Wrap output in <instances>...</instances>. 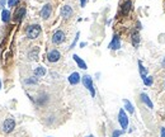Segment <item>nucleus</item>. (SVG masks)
<instances>
[{"instance_id": "obj_14", "label": "nucleus", "mask_w": 165, "mask_h": 137, "mask_svg": "<svg viewBox=\"0 0 165 137\" xmlns=\"http://www.w3.org/2000/svg\"><path fill=\"white\" fill-rule=\"evenodd\" d=\"M67 80L71 85H78L80 83V80H81V76L79 75V73H73L70 76L67 77Z\"/></svg>"}, {"instance_id": "obj_33", "label": "nucleus", "mask_w": 165, "mask_h": 137, "mask_svg": "<svg viewBox=\"0 0 165 137\" xmlns=\"http://www.w3.org/2000/svg\"><path fill=\"white\" fill-rule=\"evenodd\" d=\"M88 137H94V136H93V135H90V136H88Z\"/></svg>"}, {"instance_id": "obj_15", "label": "nucleus", "mask_w": 165, "mask_h": 137, "mask_svg": "<svg viewBox=\"0 0 165 137\" xmlns=\"http://www.w3.org/2000/svg\"><path fill=\"white\" fill-rule=\"evenodd\" d=\"M131 8H132V2H131V0H126V2L123 3L122 7H121V13H122L123 15H126V14H128V13H130Z\"/></svg>"}, {"instance_id": "obj_24", "label": "nucleus", "mask_w": 165, "mask_h": 137, "mask_svg": "<svg viewBox=\"0 0 165 137\" xmlns=\"http://www.w3.org/2000/svg\"><path fill=\"white\" fill-rule=\"evenodd\" d=\"M18 4H19V0H8V7L9 8H14Z\"/></svg>"}, {"instance_id": "obj_20", "label": "nucleus", "mask_w": 165, "mask_h": 137, "mask_svg": "<svg viewBox=\"0 0 165 137\" xmlns=\"http://www.w3.org/2000/svg\"><path fill=\"white\" fill-rule=\"evenodd\" d=\"M139 71H140V75H141V79L144 80L146 76H147V68L142 65V62L139 60Z\"/></svg>"}, {"instance_id": "obj_34", "label": "nucleus", "mask_w": 165, "mask_h": 137, "mask_svg": "<svg viewBox=\"0 0 165 137\" xmlns=\"http://www.w3.org/2000/svg\"><path fill=\"white\" fill-rule=\"evenodd\" d=\"M164 85H165V84H164Z\"/></svg>"}, {"instance_id": "obj_7", "label": "nucleus", "mask_w": 165, "mask_h": 137, "mask_svg": "<svg viewBox=\"0 0 165 137\" xmlns=\"http://www.w3.org/2000/svg\"><path fill=\"white\" fill-rule=\"evenodd\" d=\"M51 14H52V5L51 4H45L42 7V9H41V11H39L41 18L46 20V19H48L51 17Z\"/></svg>"}, {"instance_id": "obj_10", "label": "nucleus", "mask_w": 165, "mask_h": 137, "mask_svg": "<svg viewBox=\"0 0 165 137\" xmlns=\"http://www.w3.org/2000/svg\"><path fill=\"white\" fill-rule=\"evenodd\" d=\"M38 53H39V47L34 46V47H32V48L28 51V55H27V57H28L29 61H37V60H38Z\"/></svg>"}, {"instance_id": "obj_18", "label": "nucleus", "mask_w": 165, "mask_h": 137, "mask_svg": "<svg viewBox=\"0 0 165 137\" xmlns=\"http://www.w3.org/2000/svg\"><path fill=\"white\" fill-rule=\"evenodd\" d=\"M10 19H11L10 11H9L8 9H3V11H2V20H3V23L8 24V23L10 22Z\"/></svg>"}, {"instance_id": "obj_4", "label": "nucleus", "mask_w": 165, "mask_h": 137, "mask_svg": "<svg viewBox=\"0 0 165 137\" xmlns=\"http://www.w3.org/2000/svg\"><path fill=\"white\" fill-rule=\"evenodd\" d=\"M81 83L91 94V97H95V90H94V85H93V79L90 75H84L81 77Z\"/></svg>"}, {"instance_id": "obj_23", "label": "nucleus", "mask_w": 165, "mask_h": 137, "mask_svg": "<svg viewBox=\"0 0 165 137\" xmlns=\"http://www.w3.org/2000/svg\"><path fill=\"white\" fill-rule=\"evenodd\" d=\"M153 83H154L153 76H146V77L144 79V84H145L146 86H151V85H153Z\"/></svg>"}, {"instance_id": "obj_5", "label": "nucleus", "mask_w": 165, "mask_h": 137, "mask_svg": "<svg viewBox=\"0 0 165 137\" xmlns=\"http://www.w3.org/2000/svg\"><path fill=\"white\" fill-rule=\"evenodd\" d=\"M118 122H119L122 130L126 131V128L128 127V117H127V114L125 112V109H119V112H118Z\"/></svg>"}, {"instance_id": "obj_30", "label": "nucleus", "mask_w": 165, "mask_h": 137, "mask_svg": "<svg viewBox=\"0 0 165 137\" xmlns=\"http://www.w3.org/2000/svg\"><path fill=\"white\" fill-rule=\"evenodd\" d=\"M161 137H165V128L161 127Z\"/></svg>"}, {"instance_id": "obj_1", "label": "nucleus", "mask_w": 165, "mask_h": 137, "mask_svg": "<svg viewBox=\"0 0 165 137\" xmlns=\"http://www.w3.org/2000/svg\"><path fill=\"white\" fill-rule=\"evenodd\" d=\"M41 32H42V28H41L39 24H31V25L27 27L25 36H27V38H29V39H36V38L39 37Z\"/></svg>"}, {"instance_id": "obj_31", "label": "nucleus", "mask_w": 165, "mask_h": 137, "mask_svg": "<svg viewBox=\"0 0 165 137\" xmlns=\"http://www.w3.org/2000/svg\"><path fill=\"white\" fill-rule=\"evenodd\" d=\"M161 66H163V67L165 68V57H164V59L161 60Z\"/></svg>"}, {"instance_id": "obj_17", "label": "nucleus", "mask_w": 165, "mask_h": 137, "mask_svg": "<svg viewBox=\"0 0 165 137\" xmlns=\"http://www.w3.org/2000/svg\"><path fill=\"white\" fill-rule=\"evenodd\" d=\"M73 59H74V61L76 62V65H78L80 68H82V70H87V68H88V66H87L85 61L82 60V59H80V57L78 56V55H74V56H73Z\"/></svg>"}, {"instance_id": "obj_11", "label": "nucleus", "mask_w": 165, "mask_h": 137, "mask_svg": "<svg viewBox=\"0 0 165 137\" xmlns=\"http://www.w3.org/2000/svg\"><path fill=\"white\" fill-rule=\"evenodd\" d=\"M48 99H50V97H48L46 93H41L34 102H36V104H37L38 107H42V105H45V104L48 102Z\"/></svg>"}, {"instance_id": "obj_32", "label": "nucleus", "mask_w": 165, "mask_h": 137, "mask_svg": "<svg viewBox=\"0 0 165 137\" xmlns=\"http://www.w3.org/2000/svg\"><path fill=\"white\" fill-rule=\"evenodd\" d=\"M0 89H2V81H0Z\"/></svg>"}, {"instance_id": "obj_19", "label": "nucleus", "mask_w": 165, "mask_h": 137, "mask_svg": "<svg viewBox=\"0 0 165 137\" xmlns=\"http://www.w3.org/2000/svg\"><path fill=\"white\" fill-rule=\"evenodd\" d=\"M46 68L43 67V66H38V67H36L34 68V71H33V74H34V76H37V77H42V76H45L46 75Z\"/></svg>"}, {"instance_id": "obj_29", "label": "nucleus", "mask_w": 165, "mask_h": 137, "mask_svg": "<svg viewBox=\"0 0 165 137\" xmlns=\"http://www.w3.org/2000/svg\"><path fill=\"white\" fill-rule=\"evenodd\" d=\"M85 4H87V0H80V5L81 7H85Z\"/></svg>"}, {"instance_id": "obj_27", "label": "nucleus", "mask_w": 165, "mask_h": 137, "mask_svg": "<svg viewBox=\"0 0 165 137\" xmlns=\"http://www.w3.org/2000/svg\"><path fill=\"white\" fill-rule=\"evenodd\" d=\"M50 74H51V76H52L53 79H57V77H59V74H57V73H55V71H51Z\"/></svg>"}, {"instance_id": "obj_16", "label": "nucleus", "mask_w": 165, "mask_h": 137, "mask_svg": "<svg viewBox=\"0 0 165 137\" xmlns=\"http://www.w3.org/2000/svg\"><path fill=\"white\" fill-rule=\"evenodd\" d=\"M140 98H141L142 103H144V104H146V105H147L150 109H151V108H154V104H153V102L150 100L149 95H147L146 93H141V94H140Z\"/></svg>"}, {"instance_id": "obj_3", "label": "nucleus", "mask_w": 165, "mask_h": 137, "mask_svg": "<svg viewBox=\"0 0 165 137\" xmlns=\"http://www.w3.org/2000/svg\"><path fill=\"white\" fill-rule=\"evenodd\" d=\"M51 41H52V43H53V45H56V46H59V45L64 43L65 41H66V34H65V32H64V31H61V29L56 31V32H55V33L52 34Z\"/></svg>"}, {"instance_id": "obj_12", "label": "nucleus", "mask_w": 165, "mask_h": 137, "mask_svg": "<svg viewBox=\"0 0 165 137\" xmlns=\"http://www.w3.org/2000/svg\"><path fill=\"white\" fill-rule=\"evenodd\" d=\"M108 47L111 48V50H119V48H121V39H119V36L114 34Z\"/></svg>"}, {"instance_id": "obj_22", "label": "nucleus", "mask_w": 165, "mask_h": 137, "mask_svg": "<svg viewBox=\"0 0 165 137\" xmlns=\"http://www.w3.org/2000/svg\"><path fill=\"white\" fill-rule=\"evenodd\" d=\"M123 103H125V108H126V111H127L130 114H133L135 108H133V105L131 104V102H130V100H127V99H123Z\"/></svg>"}, {"instance_id": "obj_8", "label": "nucleus", "mask_w": 165, "mask_h": 137, "mask_svg": "<svg viewBox=\"0 0 165 137\" xmlns=\"http://www.w3.org/2000/svg\"><path fill=\"white\" fill-rule=\"evenodd\" d=\"M25 7H18L17 9H16V11H14V20L17 22V23H20L22 22V19L24 18V15H25Z\"/></svg>"}, {"instance_id": "obj_25", "label": "nucleus", "mask_w": 165, "mask_h": 137, "mask_svg": "<svg viewBox=\"0 0 165 137\" xmlns=\"http://www.w3.org/2000/svg\"><path fill=\"white\" fill-rule=\"evenodd\" d=\"M123 132H125L123 130H122V131H118V130H117V131H113V136H112V137H119L121 135H123Z\"/></svg>"}, {"instance_id": "obj_6", "label": "nucleus", "mask_w": 165, "mask_h": 137, "mask_svg": "<svg viewBox=\"0 0 165 137\" xmlns=\"http://www.w3.org/2000/svg\"><path fill=\"white\" fill-rule=\"evenodd\" d=\"M61 59V52L56 48H53L51 51H48L47 53V61L51 62V64H55V62H57L59 60Z\"/></svg>"}, {"instance_id": "obj_9", "label": "nucleus", "mask_w": 165, "mask_h": 137, "mask_svg": "<svg viewBox=\"0 0 165 137\" xmlns=\"http://www.w3.org/2000/svg\"><path fill=\"white\" fill-rule=\"evenodd\" d=\"M73 14H74V10H73V8H71L70 5H64V7L61 8V17H62L64 19L71 18Z\"/></svg>"}, {"instance_id": "obj_28", "label": "nucleus", "mask_w": 165, "mask_h": 137, "mask_svg": "<svg viewBox=\"0 0 165 137\" xmlns=\"http://www.w3.org/2000/svg\"><path fill=\"white\" fill-rule=\"evenodd\" d=\"M7 4V0H0V8L4 9V5Z\"/></svg>"}, {"instance_id": "obj_2", "label": "nucleus", "mask_w": 165, "mask_h": 137, "mask_svg": "<svg viewBox=\"0 0 165 137\" xmlns=\"http://www.w3.org/2000/svg\"><path fill=\"white\" fill-rule=\"evenodd\" d=\"M14 128H16V119L11 118V117L7 118L2 125V131L4 133H11L13 131H14Z\"/></svg>"}, {"instance_id": "obj_26", "label": "nucleus", "mask_w": 165, "mask_h": 137, "mask_svg": "<svg viewBox=\"0 0 165 137\" xmlns=\"http://www.w3.org/2000/svg\"><path fill=\"white\" fill-rule=\"evenodd\" d=\"M79 36H80V33L78 32V33H76V37H75V39H74V42H73V45H71L70 48H74V47H75V45H76V42H78V39H79Z\"/></svg>"}, {"instance_id": "obj_13", "label": "nucleus", "mask_w": 165, "mask_h": 137, "mask_svg": "<svg viewBox=\"0 0 165 137\" xmlns=\"http://www.w3.org/2000/svg\"><path fill=\"white\" fill-rule=\"evenodd\" d=\"M131 41H132V45H133L135 48L139 47L141 37H140V33L137 32V31H132V33H131Z\"/></svg>"}, {"instance_id": "obj_21", "label": "nucleus", "mask_w": 165, "mask_h": 137, "mask_svg": "<svg viewBox=\"0 0 165 137\" xmlns=\"http://www.w3.org/2000/svg\"><path fill=\"white\" fill-rule=\"evenodd\" d=\"M24 84H27V85H37L38 84V77L37 76L27 77V79H24Z\"/></svg>"}]
</instances>
